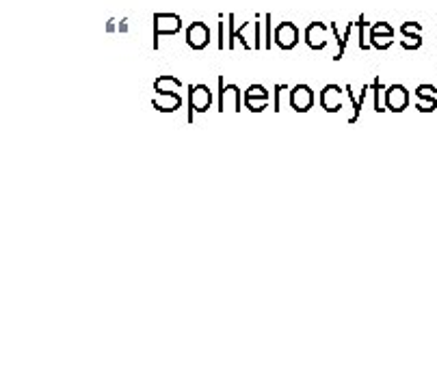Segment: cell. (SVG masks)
<instances>
[{
	"mask_svg": "<svg viewBox=\"0 0 437 389\" xmlns=\"http://www.w3.org/2000/svg\"><path fill=\"white\" fill-rule=\"evenodd\" d=\"M151 27H154V39H151V45H154V50L161 48V37L163 35H178L182 31V17L178 13H154L151 17Z\"/></svg>",
	"mask_w": 437,
	"mask_h": 389,
	"instance_id": "1",
	"label": "cell"
},
{
	"mask_svg": "<svg viewBox=\"0 0 437 389\" xmlns=\"http://www.w3.org/2000/svg\"><path fill=\"white\" fill-rule=\"evenodd\" d=\"M212 106V91L206 85L188 87V124H193L195 112H206Z\"/></svg>",
	"mask_w": 437,
	"mask_h": 389,
	"instance_id": "2",
	"label": "cell"
},
{
	"mask_svg": "<svg viewBox=\"0 0 437 389\" xmlns=\"http://www.w3.org/2000/svg\"><path fill=\"white\" fill-rule=\"evenodd\" d=\"M240 104H243L240 89L236 85H225L223 76H218V112H225V110L240 112Z\"/></svg>",
	"mask_w": 437,
	"mask_h": 389,
	"instance_id": "3",
	"label": "cell"
},
{
	"mask_svg": "<svg viewBox=\"0 0 437 389\" xmlns=\"http://www.w3.org/2000/svg\"><path fill=\"white\" fill-rule=\"evenodd\" d=\"M273 41L281 50H295L299 43V29L295 22H281L273 31Z\"/></svg>",
	"mask_w": 437,
	"mask_h": 389,
	"instance_id": "4",
	"label": "cell"
},
{
	"mask_svg": "<svg viewBox=\"0 0 437 389\" xmlns=\"http://www.w3.org/2000/svg\"><path fill=\"white\" fill-rule=\"evenodd\" d=\"M409 104V91L403 85H390L383 91V106L390 112H403Z\"/></svg>",
	"mask_w": 437,
	"mask_h": 389,
	"instance_id": "5",
	"label": "cell"
},
{
	"mask_svg": "<svg viewBox=\"0 0 437 389\" xmlns=\"http://www.w3.org/2000/svg\"><path fill=\"white\" fill-rule=\"evenodd\" d=\"M329 27L325 22H310L305 27V43L310 45L312 50H325L327 43H329Z\"/></svg>",
	"mask_w": 437,
	"mask_h": 389,
	"instance_id": "6",
	"label": "cell"
},
{
	"mask_svg": "<svg viewBox=\"0 0 437 389\" xmlns=\"http://www.w3.org/2000/svg\"><path fill=\"white\" fill-rule=\"evenodd\" d=\"M184 37H186V45L191 50H204L210 43V29L204 24V22H193V24H188Z\"/></svg>",
	"mask_w": 437,
	"mask_h": 389,
	"instance_id": "7",
	"label": "cell"
},
{
	"mask_svg": "<svg viewBox=\"0 0 437 389\" xmlns=\"http://www.w3.org/2000/svg\"><path fill=\"white\" fill-rule=\"evenodd\" d=\"M269 100H271V96H269L265 85H249V89L245 91V98H243L245 108H249L251 112H262L269 106Z\"/></svg>",
	"mask_w": 437,
	"mask_h": 389,
	"instance_id": "8",
	"label": "cell"
},
{
	"mask_svg": "<svg viewBox=\"0 0 437 389\" xmlns=\"http://www.w3.org/2000/svg\"><path fill=\"white\" fill-rule=\"evenodd\" d=\"M314 106V91L308 85H295L290 91V108L295 112H308Z\"/></svg>",
	"mask_w": 437,
	"mask_h": 389,
	"instance_id": "9",
	"label": "cell"
},
{
	"mask_svg": "<svg viewBox=\"0 0 437 389\" xmlns=\"http://www.w3.org/2000/svg\"><path fill=\"white\" fill-rule=\"evenodd\" d=\"M342 94H344V87L340 85H325L323 91H320V106L327 110V112H340L342 110Z\"/></svg>",
	"mask_w": 437,
	"mask_h": 389,
	"instance_id": "10",
	"label": "cell"
},
{
	"mask_svg": "<svg viewBox=\"0 0 437 389\" xmlns=\"http://www.w3.org/2000/svg\"><path fill=\"white\" fill-rule=\"evenodd\" d=\"M151 106L158 112H176L182 106V96L180 94H154Z\"/></svg>",
	"mask_w": 437,
	"mask_h": 389,
	"instance_id": "11",
	"label": "cell"
},
{
	"mask_svg": "<svg viewBox=\"0 0 437 389\" xmlns=\"http://www.w3.org/2000/svg\"><path fill=\"white\" fill-rule=\"evenodd\" d=\"M182 82L171 76V74H163L154 80V94H180Z\"/></svg>",
	"mask_w": 437,
	"mask_h": 389,
	"instance_id": "12",
	"label": "cell"
},
{
	"mask_svg": "<svg viewBox=\"0 0 437 389\" xmlns=\"http://www.w3.org/2000/svg\"><path fill=\"white\" fill-rule=\"evenodd\" d=\"M329 29H332V33H334V37H336V41H338V52H336L334 61H340V59L344 57V50H346V43H348V39H351V33L355 31V22H348L342 37H340V31H338V24H336V22H332Z\"/></svg>",
	"mask_w": 437,
	"mask_h": 389,
	"instance_id": "13",
	"label": "cell"
},
{
	"mask_svg": "<svg viewBox=\"0 0 437 389\" xmlns=\"http://www.w3.org/2000/svg\"><path fill=\"white\" fill-rule=\"evenodd\" d=\"M290 91L288 85H275V91H273V110L275 112H281L286 106H290Z\"/></svg>",
	"mask_w": 437,
	"mask_h": 389,
	"instance_id": "14",
	"label": "cell"
},
{
	"mask_svg": "<svg viewBox=\"0 0 437 389\" xmlns=\"http://www.w3.org/2000/svg\"><path fill=\"white\" fill-rule=\"evenodd\" d=\"M355 27H357V39H360V50H368L370 48V43L366 41V29L370 27V22H366V15H360L357 22H355Z\"/></svg>",
	"mask_w": 437,
	"mask_h": 389,
	"instance_id": "15",
	"label": "cell"
},
{
	"mask_svg": "<svg viewBox=\"0 0 437 389\" xmlns=\"http://www.w3.org/2000/svg\"><path fill=\"white\" fill-rule=\"evenodd\" d=\"M392 41H394V35H379V37H368V43H370V48H375V50H387Z\"/></svg>",
	"mask_w": 437,
	"mask_h": 389,
	"instance_id": "16",
	"label": "cell"
},
{
	"mask_svg": "<svg viewBox=\"0 0 437 389\" xmlns=\"http://www.w3.org/2000/svg\"><path fill=\"white\" fill-rule=\"evenodd\" d=\"M344 91H346V96L351 98V104H353V115L348 117V124H355L357 119H360V115H362V102L360 100H355V96H353V89H351V85H346L344 87Z\"/></svg>",
	"mask_w": 437,
	"mask_h": 389,
	"instance_id": "17",
	"label": "cell"
},
{
	"mask_svg": "<svg viewBox=\"0 0 437 389\" xmlns=\"http://www.w3.org/2000/svg\"><path fill=\"white\" fill-rule=\"evenodd\" d=\"M379 35H394V29H392L390 22H375V24H370L368 37H379Z\"/></svg>",
	"mask_w": 437,
	"mask_h": 389,
	"instance_id": "18",
	"label": "cell"
},
{
	"mask_svg": "<svg viewBox=\"0 0 437 389\" xmlns=\"http://www.w3.org/2000/svg\"><path fill=\"white\" fill-rule=\"evenodd\" d=\"M234 20H236V15L234 13H228V45L225 48L228 50H234L236 48V24H234Z\"/></svg>",
	"mask_w": 437,
	"mask_h": 389,
	"instance_id": "19",
	"label": "cell"
},
{
	"mask_svg": "<svg viewBox=\"0 0 437 389\" xmlns=\"http://www.w3.org/2000/svg\"><path fill=\"white\" fill-rule=\"evenodd\" d=\"M401 33H403V37H418V35H422V24L420 22H403Z\"/></svg>",
	"mask_w": 437,
	"mask_h": 389,
	"instance_id": "20",
	"label": "cell"
},
{
	"mask_svg": "<svg viewBox=\"0 0 437 389\" xmlns=\"http://www.w3.org/2000/svg\"><path fill=\"white\" fill-rule=\"evenodd\" d=\"M370 91H373L375 94V98H373V108L377 110V112H383L385 110V106L381 104V100H379V96H381V80L379 78H375V82L370 85Z\"/></svg>",
	"mask_w": 437,
	"mask_h": 389,
	"instance_id": "21",
	"label": "cell"
},
{
	"mask_svg": "<svg viewBox=\"0 0 437 389\" xmlns=\"http://www.w3.org/2000/svg\"><path fill=\"white\" fill-rule=\"evenodd\" d=\"M401 45L405 50H418L420 45H422V35H418V37H403L401 39Z\"/></svg>",
	"mask_w": 437,
	"mask_h": 389,
	"instance_id": "22",
	"label": "cell"
},
{
	"mask_svg": "<svg viewBox=\"0 0 437 389\" xmlns=\"http://www.w3.org/2000/svg\"><path fill=\"white\" fill-rule=\"evenodd\" d=\"M435 108H437V98H418L420 112H433Z\"/></svg>",
	"mask_w": 437,
	"mask_h": 389,
	"instance_id": "23",
	"label": "cell"
},
{
	"mask_svg": "<svg viewBox=\"0 0 437 389\" xmlns=\"http://www.w3.org/2000/svg\"><path fill=\"white\" fill-rule=\"evenodd\" d=\"M416 98H437V89L433 85H420L416 89Z\"/></svg>",
	"mask_w": 437,
	"mask_h": 389,
	"instance_id": "24",
	"label": "cell"
},
{
	"mask_svg": "<svg viewBox=\"0 0 437 389\" xmlns=\"http://www.w3.org/2000/svg\"><path fill=\"white\" fill-rule=\"evenodd\" d=\"M265 27H267V35H265V48L267 50H271V13H267L265 15Z\"/></svg>",
	"mask_w": 437,
	"mask_h": 389,
	"instance_id": "25",
	"label": "cell"
},
{
	"mask_svg": "<svg viewBox=\"0 0 437 389\" xmlns=\"http://www.w3.org/2000/svg\"><path fill=\"white\" fill-rule=\"evenodd\" d=\"M119 31H121V33L128 31V20H121V22H119Z\"/></svg>",
	"mask_w": 437,
	"mask_h": 389,
	"instance_id": "26",
	"label": "cell"
},
{
	"mask_svg": "<svg viewBox=\"0 0 437 389\" xmlns=\"http://www.w3.org/2000/svg\"><path fill=\"white\" fill-rule=\"evenodd\" d=\"M108 33H113L115 31V20H108V27H106Z\"/></svg>",
	"mask_w": 437,
	"mask_h": 389,
	"instance_id": "27",
	"label": "cell"
}]
</instances>
